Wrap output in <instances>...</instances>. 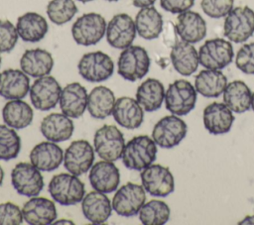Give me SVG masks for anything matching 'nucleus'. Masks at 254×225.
<instances>
[{
    "label": "nucleus",
    "mask_w": 254,
    "mask_h": 225,
    "mask_svg": "<svg viewBox=\"0 0 254 225\" xmlns=\"http://www.w3.org/2000/svg\"><path fill=\"white\" fill-rule=\"evenodd\" d=\"M77 70L83 79L89 82H101L107 80L113 74L114 62L103 52H90L80 57Z\"/></svg>",
    "instance_id": "obj_8"
},
{
    "label": "nucleus",
    "mask_w": 254,
    "mask_h": 225,
    "mask_svg": "<svg viewBox=\"0 0 254 225\" xmlns=\"http://www.w3.org/2000/svg\"><path fill=\"white\" fill-rule=\"evenodd\" d=\"M2 118L6 125L13 129H24L31 125L34 112L32 107L22 99L8 101L2 109Z\"/></svg>",
    "instance_id": "obj_34"
},
{
    "label": "nucleus",
    "mask_w": 254,
    "mask_h": 225,
    "mask_svg": "<svg viewBox=\"0 0 254 225\" xmlns=\"http://www.w3.org/2000/svg\"><path fill=\"white\" fill-rule=\"evenodd\" d=\"M93 162L94 148L86 140L71 142L64 154L65 169L77 176L87 172L92 167Z\"/></svg>",
    "instance_id": "obj_16"
},
{
    "label": "nucleus",
    "mask_w": 254,
    "mask_h": 225,
    "mask_svg": "<svg viewBox=\"0 0 254 225\" xmlns=\"http://www.w3.org/2000/svg\"><path fill=\"white\" fill-rule=\"evenodd\" d=\"M165 87L156 78H147L137 88L136 100L147 112H153L161 108L165 100Z\"/></svg>",
    "instance_id": "obj_32"
},
{
    "label": "nucleus",
    "mask_w": 254,
    "mask_h": 225,
    "mask_svg": "<svg viewBox=\"0 0 254 225\" xmlns=\"http://www.w3.org/2000/svg\"><path fill=\"white\" fill-rule=\"evenodd\" d=\"M238 224H240V225H242V224H254V215L246 216L242 221L238 222Z\"/></svg>",
    "instance_id": "obj_45"
},
{
    "label": "nucleus",
    "mask_w": 254,
    "mask_h": 225,
    "mask_svg": "<svg viewBox=\"0 0 254 225\" xmlns=\"http://www.w3.org/2000/svg\"><path fill=\"white\" fill-rule=\"evenodd\" d=\"M23 218L30 225H49L57 219L55 202L47 197L33 196L24 203Z\"/></svg>",
    "instance_id": "obj_17"
},
{
    "label": "nucleus",
    "mask_w": 254,
    "mask_h": 225,
    "mask_svg": "<svg viewBox=\"0 0 254 225\" xmlns=\"http://www.w3.org/2000/svg\"><path fill=\"white\" fill-rule=\"evenodd\" d=\"M62 87L52 75L38 77L30 87V99L33 106L40 111H48L60 102Z\"/></svg>",
    "instance_id": "obj_14"
},
{
    "label": "nucleus",
    "mask_w": 254,
    "mask_h": 225,
    "mask_svg": "<svg viewBox=\"0 0 254 225\" xmlns=\"http://www.w3.org/2000/svg\"><path fill=\"white\" fill-rule=\"evenodd\" d=\"M170 215L168 204L158 199L144 203L139 211V219L144 225H163L169 221Z\"/></svg>",
    "instance_id": "obj_36"
},
{
    "label": "nucleus",
    "mask_w": 254,
    "mask_h": 225,
    "mask_svg": "<svg viewBox=\"0 0 254 225\" xmlns=\"http://www.w3.org/2000/svg\"><path fill=\"white\" fill-rule=\"evenodd\" d=\"M196 97V90L190 81L175 80L165 92L166 108L174 115L185 116L194 108Z\"/></svg>",
    "instance_id": "obj_6"
},
{
    "label": "nucleus",
    "mask_w": 254,
    "mask_h": 225,
    "mask_svg": "<svg viewBox=\"0 0 254 225\" xmlns=\"http://www.w3.org/2000/svg\"><path fill=\"white\" fill-rule=\"evenodd\" d=\"M175 27L180 38L190 44L203 40L207 32L204 19L197 12L190 10L179 14Z\"/></svg>",
    "instance_id": "obj_22"
},
{
    "label": "nucleus",
    "mask_w": 254,
    "mask_h": 225,
    "mask_svg": "<svg viewBox=\"0 0 254 225\" xmlns=\"http://www.w3.org/2000/svg\"><path fill=\"white\" fill-rule=\"evenodd\" d=\"M144 109L134 98L122 96L116 99L112 116L115 122L123 128L134 130L144 121Z\"/></svg>",
    "instance_id": "obj_21"
},
{
    "label": "nucleus",
    "mask_w": 254,
    "mask_h": 225,
    "mask_svg": "<svg viewBox=\"0 0 254 225\" xmlns=\"http://www.w3.org/2000/svg\"><path fill=\"white\" fill-rule=\"evenodd\" d=\"M105 1H108V2H116V1H119V0H105Z\"/></svg>",
    "instance_id": "obj_50"
},
{
    "label": "nucleus",
    "mask_w": 254,
    "mask_h": 225,
    "mask_svg": "<svg viewBox=\"0 0 254 225\" xmlns=\"http://www.w3.org/2000/svg\"><path fill=\"white\" fill-rule=\"evenodd\" d=\"M24 218L22 209L13 202L0 203V225H19Z\"/></svg>",
    "instance_id": "obj_42"
},
{
    "label": "nucleus",
    "mask_w": 254,
    "mask_h": 225,
    "mask_svg": "<svg viewBox=\"0 0 254 225\" xmlns=\"http://www.w3.org/2000/svg\"><path fill=\"white\" fill-rule=\"evenodd\" d=\"M77 13V6L73 0H51L47 5V15L56 25L69 22Z\"/></svg>",
    "instance_id": "obj_38"
},
{
    "label": "nucleus",
    "mask_w": 254,
    "mask_h": 225,
    "mask_svg": "<svg viewBox=\"0 0 254 225\" xmlns=\"http://www.w3.org/2000/svg\"><path fill=\"white\" fill-rule=\"evenodd\" d=\"M3 179H4V170L2 169V167L0 166V186L2 185V182H3Z\"/></svg>",
    "instance_id": "obj_47"
},
{
    "label": "nucleus",
    "mask_w": 254,
    "mask_h": 225,
    "mask_svg": "<svg viewBox=\"0 0 254 225\" xmlns=\"http://www.w3.org/2000/svg\"><path fill=\"white\" fill-rule=\"evenodd\" d=\"M93 146L94 151L102 160L114 162L121 158L125 139L116 126L103 125L94 134Z\"/></svg>",
    "instance_id": "obj_9"
},
{
    "label": "nucleus",
    "mask_w": 254,
    "mask_h": 225,
    "mask_svg": "<svg viewBox=\"0 0 254 225\" xmlns=\"http://www.w3.org/2000/svg\"><path fill=\"white\" fill-rule=\"evenodd\" d=\"M16 26L7 19H0V53L11 52L18 42Z\"/></svg>",
    "instance_id": "obj_39"
},
{
    "label": "nucleus",
    "mask_w": 254,
    "mask_h": 225,
    "mask_svg": "<svg viewBox=\"0 0 254 225\" xmlns=\"http://www.w3.org/2000/svg\"><path fill=\"white\" fill-rule=\"evenodd\" d=\"M188 126L177 115H168L161 118L154 126L152 139L157 146L163 149H172L178 146L186 137Z\"/></svg>",
    "instance_id": "obj_11"
},
{
    "label": "nucleus",
    "mask_w": 254,
    "mask_h": 225,
    "mask_svg": "<svg viewBox=\"0 0 254 225\" xmlns=\"http://www.w3.org/2000/svg\"><path fill=\"white\" fill-rule=\"evenodd\" d=\"M144 189L152 196L166 197L175 190V179L170 169L162 165H150L140 173Z\"/></svg>",
    "instance_id": "obj_13"
},
{
    "label": "nucleus",
    "mask_w": 254,
    "mask_h": 225,
    "mask_svg": "<svg viewBox=\"0 0 254 225\" xmlns=\"http://www.w3.org/2000/svg\"><path fill=\"white\" fill-rule=\"evenodd\" d=\"M234 0H201L200 7L203 13L214 19L227 16L233 9Z\"/></svg>",
    "instance_id": "obj_40"
},
{
    "label": "nucleus",
    "mask_w": 254,
    "mask_h": 225,
    "mask_svg": "<svg viewBox=\"0 0 254 225\" xmlns=\"http://www.w3.org/2000/svg\"><path fill=\"white\" fill-rule=\"evenodd\" d=\"M40 130L48 141L59 143L72 136L74 126L72 120L64 113H51L42 120Z\"/></svg>",
    "instance_id": "obj_27"
},
{
    "label": "nucleus",
    "mask_w": 254,
    "mask_h": 225,
    "mask_svg": "<svg viewBox=\"0 0 254 225\" xmlns=\"http://www.w3.org/2000/svg\"><path fill=\"white\" fill-rule=\"evenodd\" d=\"M137 31L135 21L126 13L114 15L107 23L105 37L107 43L115 49L124 50L131 46Z\"/></svg>",
    "instance_id": "obj_15"
},
{
    "label": "nucleus",
    "mask_w": 254,
    "mask_h": 225,
    "mask_svg": "<svg viewBox=\"0 0 254 225\" xmlns=\"http://www.w3.org/2000/svg\"><path fill=\"white\" fill-rule=\"evenodd\" d=\"M21 151V138L15 129L0 124V160L10 161L18 157Z\"/></svg>",
    "instance_id": "obj_37"
},
{
    "label": "nucleus",
    "mask_w": 254,
    "mask_h": 225,
    "mask_svg": "<svg viewBox=\"0 0 254 225\" xmlns=\"http://www.w3.org/2000/svg\"><path fill=\"white\" fill-rule=\"evenodd\" d=\"M1 61H2V57H1V55H0V66H1Z\"/></svg>",
    "instance_id": "obj_51"
},
{
    "label": "nucleus",
    "mask_w": 254,
    "mask_h": 225,
    "mask_svg": "<svg viewBox=\"0 0 254 225\" xmlns=\"http://www.w3.org/2000/svg\"><path fill=\"white\" fill-rule=\"evenodd\" d=\"M54 224H74L71 220H69V219H60V220H58V221H55L54 222Z\"/></svg>",
    "instance_id": "obj_46"
},
{
    "label": "nucleus",
    "mask_w": 254,
    "mask_h": 225,
    "mask_svg": "<svg viewBox=\"0 0 254 225\" xmlns=\"http://www.w3.org/2000/svg\"><path fill=\"white\" fill-rule=\"evenodd\" d=\"M30 161L38 169L52 171L57 169L64 162V152L55 142H41L31 150Z\"/></svg>",
    "instance_id": "obj_23"
},
{
    "label": "nucleus",
    "mask_w": 254,
    "mask_h": 225,
    "mask_svg": "<svg viewBox=\"0 0 254 225\" xmlns=\"http://www.w3.org/2000/svg\"><path fill=\"white\" fill-rule=\"evenodd\" d=\"M145 201L146 190L143 185L127 182L116 190L111 204L118 215L131 217L139 213Z\"/></svg>",
    "instance_id": "obj_12"
},
{
    "label": "nucleus",
    "mask_w": 254,
    "mask_h": 225,
    "mask_svg": "<svg viewBox=\"0 0 254 225\" xmlns=\"http://www.w3.org/2000/svg\"><path fill=\"white\" fill-rule=\"evenodd\" d=\"M132 4L137 7V8H144V7H149L153 6L156 0H131Z\"/></svg>",
    "instance_id": "obj_44"
},
{
    "label": "nucleus",
    "mask_w": 254,
    "mask_h": 225,
    "mask_svg": "<svg viewBox=\"0 0 254 225\" xmlns=\"http://www.w3.org/2000/svg\"><path fill=\"white\" fill-rule=\"evenodd\" d=\"M157 144L147 135L133 137L123 149V165L132 170H142L152 165L157 156Z\"/></svg>",
    "instance_id": "obj_1"
},
{
    "label": "nucleus",
    "mask_w": 254,
    "mask_h": 225,
    "mask_svg": "<svg viewBox=\"0 0 254 225\" xmlns=\"http://www.w3.org/2000/svg\"><path fill=\"white\" fill-rule=\"evenodd\" d=\"M134 21L137 34L145 40L157 39L163 31V17L154 6L140 8Z\"/></svg>",
    "instance_id": "obj_30"
},
{
    "label": "nucleus",
    "mask_w": 254,
    "mask_h": 225,
    "mask_svg": "<svg viewBox=\"0 0 254 225\" xmlns=\"http://www.w3.org/2000/svg\"><path fill=\"white\" fill-rule=\"evenodd\" d=\"M16 29L21 40L28 43H37L45 38L49 25L41 14L27 12L17 19Z\"/></svg>",
    "instance_id": "obj_29"
},
{
    "label": "nucleus",
    "mask_w": 254,
    "mask_h": 225,
    "mask_svg": "<svg viewBox=\"0 0 254 225\" xmlns=\"http://www.w3.org/2000/svg\"><path fill=\"white\" fill-rule=\"evenodd\" d=\"M115 101V95L110 88L103 85L96 86L88 93V113L92 118L105 119L112 115Z\"/></svg>",
    "instance_id": "obj_31"
},
{
    "label": "nucleus",
    "mask_w": 254,
    "mask_h": 225,
    "mask_svg": "<svg viewBox=\"0 0 254 225\" xmlns=\"http://www.w3.org/2000/svg\"><path fill=\"white\" fill-rule=\"evenodd\" d=\"M112 204L105 193L94 190L84 195L81 210L84 217L92 224H103L111 216Z\"/></svg>",
    "instance_id": "obj_24"
},
{
    "label": "nucleus",
    "mask_w": 254,
    "mask_h": 225,
    "mask_svg": "<svg viewBox=\"0 0 254 225\" xmlns=\"http://www.w3.org/2000/svg\"><path fill=\"white\" fill-rule=\"evenodd\" d=\"M41 170L34 165L21 162L11 171V183L14 189L23 196L33 197L40 194L45 182Z\"/></svg>",
    "instance_id": "obj_10"
},
{
    "label": "nucleus",
    "mask_w": 254,
    "mask_h": 225,
    "mask_svg": "<svg viewBox=\"0 0 254 225\" xmlns=\"http://www.w3.org/2000/svg\"><path fill=\"white\" fill-rule=\"evenodd\" d=\"M235 64L246 74H254V42L243 45L237 52Z\"/></svg>",
    "instance_id": "obj_41"
},
{
    "label": "nucleus",
    "mask_w": 254,
    "mask_h": 225,
    "mask_svg": "<svg viewBox=\"0 0 254 225\" xmlns=\"http://www.w3.org/2000/svg\"><path fill=\"white\" fill-rule=\"evenodd\" d=\"M227 85V77L218 69H202L195 75L194 88L204 97H218Z\"/></svg>",
    "instance_id": "obj_33"
},
{
    "label": "nucleus",
    "mask_w": 254,
    "mask_h": 225,
    "mask_svg": "<svg viewBox=\"0 0 254 225\" xmlns=\"http://www.w3.org/2000/svg\"><path fill=\"white\" fill-rule=\"evenodd\" d=\"M172 64L177 72L184 76L192 74L198 67V53L192 44L178 41L171 50L170 54Z\"/></svg>",
    "instance_id": "obj_28"
},
{
    "label": "nucleus",
    "mask_w": 254,
    "mask_h": 225,
    "mask_svg": "<svg viewBox=\"0 0 254 225\" xmlns=\"http://www.w3.org/2000/svg\"><path fill=\"white\" fill-rule=\"evenodd\" d=\"M30 87L29 75L22 69L8 68L0 72V96L5 99H23Z\"/></svg>",
    "instance_id": "obj_20"
},
{
    "label": "nucleus",
    "mask_w": 254,
    "mask_h": 225,
    "mask_svg": "<svg viewBox=\"0 0 254 225\" xmlns=\"http://www.w3.org/2000/svg\"><path fill=\"white\" fill-rule=\"evenodd\" d=\"M252 92L242 80H233L223 91V103L235 113H243L251 107Z\"/></svg>",
    "instance_id": "obj_35"
},
{
    "label": "nucleus",
    "mask_w": 254,
    "mask_h": 225,
    "mask_svg": "<svg viewBox=\"0 0 254 225\" xmlns=\"http://www.w3.org/2000/svg\"><path fill=\"white\" fill-rule=\"evenodd\" d=\"M20 67L31 77H42L52 71L54 58L52 54L44 49L27 50L20 58Z\"/></svg>",
    "instance_id": "obj_26"
},
{
    "label": "nucleus",
    "mask_w": 254,
    "mask_h": 225,
    "mask_svg": "<svg viewBox=\"0 0 254 225\" xmlns=\"http://www.w3.org/2000/svg\"><path fill=\"white\" fill-rule=\"evenodd\" d=\"M87 91L79 82L66 84L60 97V107L62 113L69 118H79L87 109Z\"/></svg>",
    "instance_id": "obj_19"
},
{
    "label": "nucleus",
    "mask_w": 254,
    "mask_h": 225,
    "mask_svg": "<svg viewBox=\"0 0 254 225\" xmlns=\"http://www.w3.org/2000/svg\"><path fill=\"white\" fill-rule=\"evenodd\" d=\"M251 107H252V110L254 111V93H252V99H251Z\"/></svg>",
    "instance_id": "obj_48"
},
{
    "label": "nucleus",
    "mask_w": 254,
    "mask_h": 225,
    "mask_svg": "<svg viewBox=\"0 0 254 225\" xmlns=\"http://www.w3.org/2000/svg\"><path fill=\"white\" fill-rule=\"evenodd\" d=\"M150 64L148 52L141 46L131 45L120 53L117 60V72L122 78L133 82L148 73Z\"/></svg>",
    "instance_id": "obj_3"
},
{
    "label": "nucleus",
    "mask_w": 254,
    "mask_h": 225,
    "mask_svg": "<svg viewBox=\"0 0 254 225\" xmlns=\"http://www.w3.org/2000/svg\"><path fill=\"white\" fill-rule=\"evenodd\" d=\"M77 1L82 2V3H87V2H91V1H93V0H77Z\"/></svg>",
    "instance_id": "obj_49"
},
{
    "label": "nucleus",
    "mask_w": 254,
    "mask_h": 225,
    "mask_svg": "<svg viewBox=\"0 0 254 225\" xmlns=\"http://www.w3.org/2000/svg\"><path fill=\"white\" fill-rule=\"evenodd\" d=\"M88 179L94 190L111 193L119 185L120 172L113 162L103 160L92 165L89 169Z\"/></svg>",
    "instance_id": "obj_18"
},
{
    "label": "nucleus",
    "mask_w": 254,
    "mask_h": 225,
    "mask_svg": "<svg viewBox=\"0 0 254 225\" xmlns=\"http://www.w3.org/2000/svg\"><path fill=\"white\" fill-rule=\"evenodd\" d=\"M223 34L230 42H246L254 34V10L248 6L233 8L225 16Z\"/></svg>",
    "instance_id": "obj_4"
},
{
    "label": "nucleus",
    "mask_w": 254,
    "mask_h": 225,
    "mask_svg": "<svg viewBox=\"0 0 254 225\" xmlns=\"http://www.w3.org/2000/svg\"><path fill=\"white\" fill-rule=\"evenodd\" d=\"M233 47L221 38L206 40L198 50L199 64L208 69H223L233 59Z\"/></svg>",
    "instance_id": "obj_7"
},
{
    "label": "nucleus",
    "mask_w": 254,
    "mask_h": 225,
    "mask_svg": "<svg viewBox=\"0 0 254 225\" xmlns=\"http://www.w3.org/2000/svg\"><path fill=\"white\" fill-rule=\"evenodd\" d=\"M234 119L232 111L224 103L212 102L203 110L204 128L212 135L228 133Z\"/></svg>",
    "instance_id": "obj_25"
},
{
    "label": "nucleus",
    "mask_w": 254,
    "mask_h": 225,
    "mask_svg": "<svg viewBox=\"0 0 254 225\" xmlns=\"http://www.w3.org/2000/svg\"><path fill=\"white\" fill-rule=\"evenodd\" d=\"M48 189L56 202L65 206L81 202L85 195L84 183L70 172L55 174L49 182Z\"/></svg>",
    "instance_id": "obj_2"
},
{
    "label": "nucleus",
    "mask_w": 254,
    "mask_h": 225,
    "mask_svg": "<svg viewBox=\"0 0 254 225\" xmlns=\"http://www.w3.org/2000/svg\"><path fill=\"white\" fill-rule=\"evenodd\" d=\"M106 21L98 13H85L71 26V36L77 45L94 46L101 41L106 32Z\"/></svg>",
    "instance_id": "obj_5"
},
{
    "label": "nucleus",
    "mask_w": 254,
    "mask_h": 225,
    "mask_svg": "<svg viewBox=\"0 0 254 225\" xmlns=\"http://www.w3.org/2000/svg\"><path fill=\"white\" fill-rule=\"evenodd\" d=\"M194 4V0H160L161 7L172 14H181L190 10Z\"/></svg>",
    "instance_id": "obj_43"
}]
</instances>
